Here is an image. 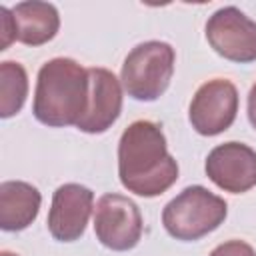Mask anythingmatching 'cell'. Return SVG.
Wrapping results in <instances>:
<instances>
[{
    "label": "cell",
    "instance_id": "obj_1",
    "mask_svg": "<svg viewBox=\"0 0 256 256\" xmlns=\"http://www.w3.org/2000/svg\"><path fill=\"white\" fill-rule=\"evenodd\" d=\"M118 176L128 192L154 198L178 180V162L168 152L162 128L152 120L132 122L118 142Z\"/></svg>",
    "mask_w": 256,
    "mask_h": 256
},
{
    "label": "cell",
    "instance_id": "obj_2",
    "mask_svg": "<svg viewBox=\"0 0 256 256\" xmlns=\"http://www.w3.org/2000/svg\"><path fill=\"white\" fill-rule=\"evenodd\" d=\"M88 104V68L72 58H52L36 78L32 112L46 126H76Z\"/></svg>",
    "mask_w": 256,
    "mask_h": 256
},
{
    "label": "cell",
    "instance_id": "obj_3",
    "mask_svg": "<svg viewBox=\"0 0 256 256\" xmlns=\"http://www.w3.org/2000/svg\"><path fill=\"white\" fill-rule=\"evenodd\" d=\"M228 214V204L204 186H188L162 210L166 232L182 242H194L214 232Z\"/></svg>",
    "mask_w": 256,
    "mask_h": 256
},
{
    "label": "cell",
    "instance_id": "obj_4",
    "mask_svg": "<svg viewBox=\"0 0 256 256\" xmlns=\"http://www.w3.org/2000/svg\"><path fill=\"white\" fill-rule=\"evenodd\" d=\"M174 48L168 42L148 40L134 46L124 58L120 80L126 94L138 102L160 98L174 74Z\"/></svg>",
    "mask_w": 256,
    "mask_h": 256
},
{
    "label": "cell",
    "instance_id": "obj_5",
    "mask_svg": "<svg viewBox=\"0 0 256 256\" xmlns=\"http://www.w3.org/2000/svg\"><path fill=\"white\" fill-rule=\"evenodd\" d=\"M142 214L134 200L122 194H104L94 208V232L102 246L114 252L132 250L142 238Z\"/></svg>",
    "mask_w": 256,
    "mask_h": 256
},
{
    "label": "cell",
    "instance_id": "obj_6",
    "mask_svg": "<svg viewBox=\"0 0 256 256\" xmlns=\"http://www.w3.org/2000/svg\"><path fill=\"white\" fill-rule=\"evenodd\" d=\"M206 40L216 54L230 62L256 60V22L236 6H224L208 18Z\"/></svg>",
    "mask_w": 256,
    "mask_h": 256
},
{
    "label": "cell",
    "instance_id": "obj_7",
    "mask_svg": "<svg viewBox=\"0 0 256 256\" xmlns=\"http://www.w3.org/2000/svg\"><path fill=\"white\" fill-rule=\"evenodd\" d=\"M238 112V90L226 78L204 82L192 96L188 118L192 128L202 136L222 134L232 126Z\"/></svg>",
    "mask_w": 256,
    "mask_h": 256
},
{
    "label": "cell",
    "instance_id": "obj_8",
    "mask_svg": "<svg viewBox=\"0 0 256 256\" xmlns=\"http://www.w3.org/2000/svg\"><path fill=\"white\" fill-rule=\"evenodd\" d=\"M206 176L224 192L242 194L256 186V152L242 142H224L210 150Z\"/></svg>",
    "mask_w": 256,
    "mask_h": 256
},
{
    "label": "cell",
    "instance_id": "obj_9",
    "mask_svg": "<svg viewBox=\"0 0 256 256\" xmlns=\"http://www.w3.org/2000/svg\"><path fill=\"white\" fill-rule=\"evenodd\" d=\"M94 208V192L82 184L68 182L56 188L48 212V230L58 242L78 240L90 220Z\"/></svg>",
    "mask_w": 256,
    "mask_h": 256
},
{
    "label": "cell",
    "instance_id": "obj_10",
    "mask_svg": "<svg viewBox=\"0 0 256 256\" xmlns=\"http://www.w3.org/2000/svg\"><path fill=\"white\" fill-rule=\"evenodd\" d=\"M122 112V86L114 72L88 68V104L76 128L86 134L106 132Z\"/></svg>",
    "mask_w": 256,
    "mask_h": 256
},
{
    "label": "cell",
    "instance_id": "obj_11",
    "mask_svg": "<svg viewBox=\"0 0 256 256\" xmlns=\"http://www.w3.org/2000/svg\"><path fill=\"white\" fill-rule=\"evenodd\" d=\"M42 196L36 186L22 180H6L0 184V228L20 232L28 228L40 212Z\"/></svg>",
    "mask_w": 256,
    "mask_h": 256
},
{
    "label": "cell",
    "instance_id": "obj_12",
    "mask_svg": "<svg viewBox=\"0 0 256 256\" xmlns=\"http://www.w3.org/2000/svg\"><path fill=\"white\" fill-rule=\"evenodd\" d=\"M12 22L16 30V40L26 46H42L50 42L60 28V16L56 6L38 0L16 4L12 8Z\"/></svg>",
    "mask_w": 256,
    "mask_h": 256
},
{
    "label": "cell",
    "instance_id": "obj_13",
    "mask_svg": "<svg viewBox=\"0 0 256 256\" xmlns=\"http://www.w3.org/2000/svg\"><path fill=\"white\" fill-rule=\"evenodd\" d=\"M28 96V74L20 62L6 60L0 64V116L18 114Z\"/></svg>",
    "mask_w": 256,
    "mask_h": 256
},
{
    "label": "cell",
    "instance_id": "obj_14",
    "mask_svg": "<svg viewBox=\"0 0 256 256\" xmlns=\"http://www.w3.org/2000/svg\"><path fill=\"white\" fill-rule=\"evenodd\" d=\"M210 256H256L254 248L244 240H228L224 244H218Z\"/></svg>",
    "mask_w": 256,
    "mask_h": 256
},
{
    "label": "cell",
    "instance_id": "obj_15",
    "mask_svg": "<svg viewBox=\"0 0 256 256\" xmlns=\"http://www.w3.org/2000/svg\"><path fill=\"white\" fill-rule=\"evenodd\" d=\"M0 50H6L10 46V42L16 40V30H14V22H12V10H8L6 6L0 8Z\"/></svg>",
    "mask_w": 256,
    "mask_h": 256
},
{
    "label": "cell",
    "instance_id": "obj_16",
    "mask_svg": "<svg viewBox=\"0 0 256 256\" xmlns=\"http://www.w3.org/2000/svg\"><path fill=\"white\" fill-rule=\"evenodd\" d=\"M248 120L256 128V82L252 84V88L248 92Z\"/></svg>",
    "mask_w": 256,
    "mask_h": 256
},
{
    "label": "cell",
    "instance_id": "obj_17",
    "mask_svg": "<svg viewBox=\"0 0 256 256\" xmlns=\"http://www.w3.org/2000/svg\"><path fill=\"white\" fill-rule=\"evenodd\" d=\"M0 256H18V254H12V252H8V250H4Z\"/></svg>",
    "mask_w": 256,
    "mask_h": 256
}]
</instances>
